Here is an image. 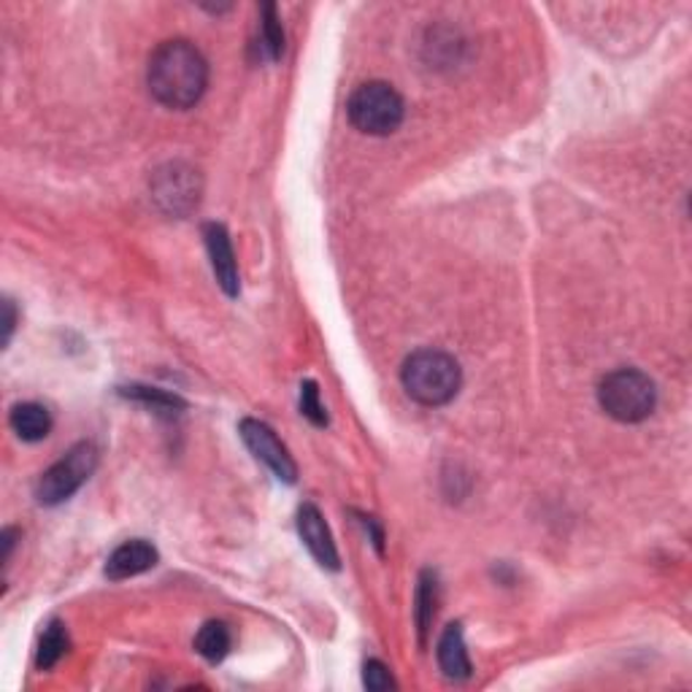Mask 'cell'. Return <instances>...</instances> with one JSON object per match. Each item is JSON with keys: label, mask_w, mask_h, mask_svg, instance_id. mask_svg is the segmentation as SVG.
<instances>
[{"label": "cell", "mask_w": 692, "mask_h": 692, "mask_svg": "<svg viewBox=\"0 0 692 692\" xmlns=\"http://www.w3.org/2000/svg\"><path fill=\"white\" fill-rule=\"evenodd\" d=\"M152 195L160 206L173 217H184L198 206L200 178L189 165L171 163L160 169L152 178Z\"/></svg>", "instance_id": "52a82bcc"}, {"label": "cell", "mask_w": 692, "mask_h": 692, "mask_svg": "<svg viewBox=\"0 0 692 692\" xmlns=\"http://www.w3.org/2000/svg\"><path fill=\"white\" fill-rule=\"evenodd\" d=\"M155 566H158V549L149 541L133 539L111 552L109 563H106V577L122 582V579L138 577V573L149 571Z\"/></svg>", "instance_id": "30bf717a"}, {"label": "cell", "mask_w": 692, "mask_h": 692, "mask_svg": "<svg viewBox=\"0 0 692 692\" xmlns=\"http://www.w3.org/2000/svg\"><path fill=\"white\" fill-rule=\"evenodd\" d=\"M95 466H98V449L89 441H82L69 455L60 457L49 471L41 473L36 484V498L41 506H58L69 501L82 484L92 477Z\"/></svg>", "instance_id": "5b68a950"}, {"label": "cell", "mask_w": 692, "mask_h": 692, "mask_svg": "<svg viewBox=\"0 0 692 692\" xmlns=\"http://www.w3.org/2000/svg\"><path fill=\"white\" fill-rule=\"evenodd\" d=\"M238 433H242L247 449L258 457L279 482L295 484V479H298V466H295V460L289 457L287 446L276 438V433H273L265 422L247 417V420H242V425H238Z\"/></svg>", "instance_id": "8992f818"}, {"label": "cell", "mask_w": 692, "mask_h": 692, "mask_svg": "<svg viewBox=\"0 0 692 692\" xmlns=\"http://www.w3.org/2000/svg\"><path fill=\"white\" fill-rule=\"evenodd\" d=\"M260 49L268 60H279L284 52V30L279 20V9L273 3L262 5L260 16Z\"/></svg>", "instance_id": "9a60e30c"}, {"label": "cell", "mask_w": 692, "mask_h": 692, "mask_svg": "<svg viewBox=\"0 0 692 692\" xmlns=\"http://www.w3.org/2000/svg\"><path fill=\"white\" fill-rule=\"evenodd\" d=\"M298 533L304 539L306 549L311 552V557L322 568L338 571V549L333 544L331 528H328L325 517H322V511L314 504H304L298 509Z\"/></svg>", "instance_id": "9c48e42d"}, {"label": "cell", "mask_w": 692, "mask_h": 692, "mask_svg": "<svg viewBox=\"0 0 692 692\" xmlns=\"http://www.w3.org/2000/svg\"><path fill=\"white\" fill-rule=\"evenodd\" d=\"M127 398H136L141 400V404H149L155 406V409H165V411H173V409H182V400L176 398V395H169L163 393V390H149V387H127L125 390Z\"/></svg>", "instance_id": "ac0fdd59"}, {"label": "cell", "mask_w": 692, "mask_h": 692, "mask_svg": "<svg viewBox=\"0 0 692 692\" xmlns=\"http://www.w3.org/2000/svg\"><path fill=\"white\" fill-rule=\"evenodd\" d=\"M435 655H438V666L446 679H452V682H462V679L471 677V660H468L466 639H462L460 625H449V628L444 630Z\"/></svg>", "instance_id": "8fae6325"}, {"label": "cell", "mask_w": 692, "mask_h": 692, "mask_svg": "<svg viewBox=\"0 0 692 692\" xmlns=\"http://www.w3.org/2000/svg\"><path fill=\"white\" fill-rule=\"evenodd\" d=\"M300 415H304L311 425H328V411L320 400V387H317V382H311V379L300 384Z\"/></svg>", "instance_id": "e0dca14e"}, {"label": "cell", "mask_w": 692, "mask_h": 692, "mask_svg": "<svg viewBox=\"0 0 692 692\" xmlns=\"http://www.w3.org/2000/svg\"><path fill=\"white\" fill-rule=\"evenodd\" d=\"M147 85L152 98L169 109H193L209 85V63L195 44L165 41L149 58Z\"/></svg>", "instance_id": "6da1fadb"}, {"label": "cell", "mask_w": 692, "mask_h": 692, "mask_svg": "<svg viewBox=\"0 0 692 692\" xmlns=\"http://www.w3.org/2000/svg\"><path fill=\"white\" fill-rule=\"evenodd\" d=\"M9 425L22 441L36 444V441H44L52 431V415L41 404H20L11 409Z\"/></svg>", "instance_id": "7c38bea8"}, {"label": "cell", "mask_w": 692, "mask_h": 692, "mask_svg": "<svg viewBox=\"0 0 692 692\" xmlns=\"http://www.w3.org/2000/svg\"><path fill=\"white\" fill-rule=\"evenodd\" d=\"M69 652V630H65L63 622H49V628L44 630L41 644H38V655L36 663L41 671H49V668L58 666L63 660V655Z\"/></svg>", "instance_id": "5bb4252c"}, {"label": "cell", "mask_w": 692, "mask_h": 692, "mask_svg": "<svg viewBox=\"0 0 692 692\" xmlns=\"http://www.w3.org/2000/svg\"><path fill=\"white\" fill-rule=\"evenodd\" d=\"M362 682H366L368 690L373 692H387L395 688V679L390 674V668L384 666L382 660H368L366 668H362Z\"/></svg>", "instance_id": "d6986e66"}, {"label": "cell", "mask_w": 692, "mask_h": 692, "mask_svg": "<svg viewBox=\"0 0 692 692\" xmlns=\"http://www.w3.org/2000/svg\"><path fill=\"white\" fill-rule=\"evenodd\" d=\"M435 577L433 573H422L420 590H417V625H420L422 641H425L428 628H431L435 617Z\"/></svg>", "instance_id": "2e32d148"}, {"label": "cell", "mask_w": 692, "mask_h": 692, "mask_svg": "<svg viewBox=\"0 0 692 692\" xmlns=\"http://www.w3.org/2000/svg\"><path fill=\"white\" fill-rule=\"evenodd\" d=\"M3 311H5V320H3V344L11 342V336H14V328H16V311H14V304L11 300H5L3 304Z\"/></svg>", "instance_id": "ffe728a7"}, {"label": "cell", "mask_w": 692, "mask_h": 692, "mask_svg": "<svg viewBox=\"0 0 692 692\" xmlns=\"http://www.w3.org/2000/svg\"><path fill=\"white\" fill-rule=\"evenodd\" d=\"M598 404L611 420L633 425V422H644L655 411L657 387L639 368H619L601 382Z\"/></svg>", "instance_id": "3957f363"}, {"label": "cell", "mask_w": 692, "mask_h": 692, "mask_svg": "<svg viewBox=\"0 0 692 692\" xmlns=\"http://www.w3.org/2000/svg\"><path fill=\"white\" fill-rule=\"evenodd\" d=\"M203 238H206V249H209L211 268H214L217 284L225 289V295L236 298L242 293V282H238V262L236 255H233V244L231 236H227L225 225L220 222H209L203 225Z\"/></svg>", "instance_id": "ba28073f"}, {"label": "cell", "mask_w": 692, "mask_h": 692, "mask_svg": "<svg viewBox=\"0 0 692 692\" xmlns=\"http://www.w3.org/2000/svg\"><path fill=\"white\" fill-rule=\"evenodd\" d=\"M349 122L366 136H390L400 127L406 114L404 98L387 82H368L351 92L346 103Z\"/></svg>", "instance_id": "277c9868"}, {"label": "cell", "mask_w": 692, "mask_h": 692, "mask_svg": "<svg viewBox=\"0 0 692 692\" xmlns=\"http://www.w3.org/2000/svg\"><path fill=\"white\" fill-rule=\"evenodd\" d=\"M400 382L417 404L433 406V409L446 406L460 393V362L446 351L420 349L406 357L404 368H400Z\"/></svg>", "instance_id": "7a4b0ae2"}, {"label": "cell", "mask_w": 692, "mask_h": 692, "mask_svg": "<svg viewBox=\"0 0 692 692\" xmlns=\"http://www.w3.org/2000/svg\"><path fill=\"white\" fill-rule=\"evenodd\" d=\"M231 644H233L231 628H227L225 622H217V619L206 622L203 628L198 630V635H195V652L209 663L225 660L227 652H231Z\"/></svg>", "instance_id": "4fadbf2b"}]
</instances>
